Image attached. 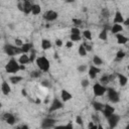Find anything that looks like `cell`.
I'll use <instances>...</instances> for the list:
<instances>
[{"instance_id":"48","label":"cell","mask_w":129,"mask_h":129,"mask_svg":"<svg viewBox=\"0 0 129 129\" xmlns=\"http://www.w3.org/2000/svg\"><path fill=\"white\" fill-rule=\"evenodd\" d=\"M55 45H56V46H61V45H62V41H61L60 39H56V40H55Z\"/></svg>"},{"instance_id":"43","label":"cell","mask_w":129,"mask_h":129,"mask_svg":"<svg viewBox=\"0 0 129 129\" xmlns=\"http://www.w3.org/2000/svg\"><path fill=\"white\" fill-rule=\"evenodd\" d=\"M23 44H24V43L22 42V40H21L20 38H16V39H15V45H16V46H18V47H21Z\"/></svg>"},{"instance_id":"58","label":"cell","mask_w":129,"mask_h":129,"mask_svg":"<svg viewBox=\"0 0 129 129\" xmlns=\"http://www.w3.org/2000/svg\"><path fill=\"white\" fill-rule=\"evenodd\" d=\"M36 103H37V104H39V103H40V100H39V99H37V100H36Z\"/></svg>"},{"instance_id":"45","label":"cell","mask_w":129,"mask_h":129,"mask_svg":"<svg viewBox=\"0 0 129 129\" xmlns=\"http://www.w3.org/2000/svg\"><path fill=\"white\" fill-rule=\"evenodd\" d=\"M84 46H85V48H86V50L87 51H92V45H90V44H88V43H84Z\"/></svg>"},{"instance_id":"31","label":"cell","mask_w":129,"mask_h":129,"mask_svg":"<svg viewBox=\"0 0 129 129\" xmlns=\"http://www.w3.org/2000/svg\"><path fill=\"white\" fill-rule=\"evenodd\" d=\"M99 38H100L101 40H107V38H108V32H107L106 29H103V30L100 32Z\"/></svg>"},{"instance_id":"59","label":"cell","mask_w":129,"mask_h":129,"mask_svg":"<svg viewBox=\"0 0 129 129\" xmlns=\"http://www.w3.org/2000/svg\"><path fill=\"white\" fill-rule=\"evenodd\" d=\"M47 102H48V99H45V101H44V103H45V104H47Z\"/></svg>"},{"instance_id":"37","label":"cell","mask_w":129,"mask_h":129,"mask_svg":"<svg viewBox=\"0 0 129 129\" xmlns=\"http://www.w3.org/2000/svg\"><path fill=\"white\" fill-rule=\"evenodd\" d=\"M36 53H35V51L34 50H31V52H30V54H29V59H30V62H33L34 60H36Z\"/></svg>"},{"instance_id":"17","label":"cell","mask_w":129,"mask_h":129,"mask_svg":"<svg viewBox=\"0 0 129 129\" xmlns=\"http://www.w3.org/2000/svg\"><path fill=\"white\" fill-rule=\"evenodd\" d=\"M116 38H117V43H118V44H125V43H127L128 40H129L128 37H126L125 35H123V34H121V33L116 34Z\"/></svg>"},{"instance_id":"35","label":"cell","mask_w":129,"mask_h":129,"mask_svg":"<svg viewBox=\"0 0 129 129\" xmlns=\"http://www.w3.org/2000/svg\"><path fill=\"white\" fill-rule=\"evenodd\" d=\"M40 85H41L42 87H45V88H47V89H50V88L52 87L51 83H50L49 81H47V80H44V81H42V82L40 83Z\"/></svg>"},{"instance_id":"3","label":"cell","mask_w":129,"mask_h":129,"mask_svg":"<svg viewBox=\"0 0 129 129\" xmlns=\"http://www.w3.org/2000/svg\"><path fill=\"white\" fill-rule=\"evenodd\" d=\"M38 69L40 71H43V72H47L49 70V67H50V63H49V60L45 57V56H38L35 60Z\"/></svg>"},{"instance_id":"24","label":"cell","mask_w":129,"mask_h":129,"mask_svg":"<svg viewBox=\"0 0 129 129\" xmlns=\"http://www.w3.org/2000/svg\"><path fill=\"white\" fill-rule=\"evenodd\" d=\"M22 80H23V78H22L21 76H12V77L9 78V81H10L12 84H14V85L20 83Z\"/></svg>"},{"instance_id":"32","label":"cell","mask_w":129,"mask_h":129,"mask_svg":"<svg viewBox=\"0 0 129 129\" xmlns=\"http://www.w3.org/2000/svg\"><path fill=\"white\" fill-rule=\"evenodd\" d=\"M126 53L123 51V50H118L117 53H116V60H121L125 57Z\"/></svg>"},{"instance_id":"15","label":"cell","mask_w":129,"mask_h":129,"mask_svg":"<svg viewBox=\"0 0 129 129\" xmlns=\"http://www.w3.org/2000/svg\"><path fill=\"white\" fill-rule=\"evenodd\" d=\"M1 91H2V94L3 95H9L10 92H11V88L9 86V84L6 82V81H3L2 84H1Z\"/></svg>"},{"instance_id":"14","label":"cell","mask_w":129,"mask_h":129,"mask_svg":"<svg viewBox=\"0 0 129 129\" xmlns=\"http://www.w3.org/2000/svg\"><path fill=\"white\" fill-rule=\"evenodd\" d=\"M23 3V12L25 14H29L31 11H32V6H33V3L30 2V1H22Z\"/></svg>"},{"instance_id":"9","label":"cell","mask_w":129,"mask_h":129,"mask_svg":"<svg viewBox=\"0 0 129 129\" xmlns=\"http://www.w3.org/2000/svg\"><path fill=\"white\" fill-rule=\"evenodd\" d=\"M63 107L62 105V102L59 101L58 99H53V101L51 102V105L49 107V112H53V111H56V110H59Z\"/></svg>"},{"instance_id":"61","label":"cell","mask_w":129,"mask_h":129,"mask_svg":"<svg viewBox=\"0 0 129 129\" xmlns=\"http://www.w3.org/2000/svg\"><path fill=\"white\" fill-rule=\"evenodd\" d=\"M128 78H129V75H128Z\"/></svg>"},{"instance_id":"40","label":"cell","mask_w":129,"mask_h":129,"mask_svg":"<svg viewBox=\"0 0 129 129\" xmlns=\"http://www.w3.org/2000/svg\"><path fill=\"white\" fill-rule=\"evenodd\" d=\"M81 85H82L83 88H87V87H89V85H90V81L87 80V79H84V80L81 82Z\"/></svg>"},{"instance_id":"10","label":"cell","mask_w":129,"mask_h":129,"mask_svg":"<svg viewBox=\"0 0 129 129\" xmlns=\"http://www.w3.org/2000/svg\"><path fill=\"white\" fill-rule=\"evenodd\" d=\"M115 112V108L111 105H108V104H105V107H104V110L102 111V113L104 114V116L108 119L110 116H112Z\"/></svg>"},{"instance_id":"41","label":"cell","mask_w":129,"mask_h":129,"mask_svg":"<svg viewBox=\"0 0 129 129\" xmlns=\"http://www.w3.org/2000/svg\"><path fill=\"white\" fill-rule=\"evenodd\" d=\"M92 119H93V122H97V124L100 123V118H99V116H98L97 113H95V114L92 115Z\"/></svg>"},{"instance_id":"62","label":"cell","mask_w":129,"mask_h":129,"mask_svg":"<svg viewBox=\"0 0 129 129\" xmlns=\"http://www.w3.org/2000/svg\"><path fill=\"white\" fill-rule=\"evenodd\" d=\"M128 48H129V47H128Z\"/></svg>"},{"instance_id":"33","label":"cell","mask_w":129,"mask_h":129,"mask_svg":"<svg viewBox=\"0 0 129 129\" xmlns=\"http://www.w3.org/2000/svg\"><path fill=\"white\" fill-rule=\"evenodd\" d=\"M83 35H84V37H85L86 39H88V40H92V32H91L90 30H88V29L84 30Z\"/></svg>"},{"instance_id":"54","label":"cell","mask_w":129,"mask_h":129,"mask_svg":"<svg viewBox=\"0 0 129 129\" xmlns=\"http://www.w3.org/2000/svg\"><path fill=\"white\" fill-rule=\"evenodd\" d=\"M90 129H98V124H95L92 128H90Z\"/></svg>"},{"instance_id":"42","label":"cell","mask_w":129,"mask_h":129,"mask_svg":"<svg viewBox=\"0 0 129 129\" xmlns=\"http://www.w3.org/2000/svg\"><path fill=\"white\" fill-rule=\"evenodd\" d=\"M73 23H74L75 25H77V26H80V25H82L83 21H82L81 19H78V18H74V19H73Z\"/></svg>"},{"instance_id":"46","label":"cell","mask_w":129,"mask_h":129,"mask_svg":"<svg viewBox=\"0 0 129 129\" xmlns=\"http://www.w3.org/2000/svg\"><path fill=\"white\" fill-rule=\"evenodd\" d=\"M73 45H74V42H73L72 40H69V41H67V43H66V46H67L68 48L73 47Z\"/></svg>"},{"instance_id":"11","label":"cell","mask_w":129,"mask_h":129,"mask_svg":"<svg viewBox=\"0 0 129 129\" xmlns=\"http://www.w3.org/2000/svg\"><path fill=\"white\" fill-rule=\"evenodd\" d=\"M2 119L9 125H14L15 124V117L14 115H12L11 113H5L3 116H2Z\"/></svg>"},{"instance_id":"52","label":"cell","mask_w":129,"mask_h":129,"mask_svg":"<svg viewBox=\"0 0 129 129\" xmlns=\"http://www.w3.org/2000/svg\"><path fill=\"white\" fill-rule=\"evenodd\" d=\"M21 129H29V127H28L27 125H25V124H23V125L21 126Z\"/></svg>"},{"instance_id":"1","label":"cell","mask_w":129,"mask_h":129,"mask_svg":"<svg viewBox=\"0 0 129 129\" xmlns=\"http://www.w3.org/2000/svg\"><path fill=\"white\" fill-rule=\"evenodd\" d=\"M5 70H6L7 73L16 74L18 71H20V63H19L14 57H12V58L7 62V64L5 66Z\"/></svg>"},{"instance_id":"18","label":"cell","mask_w":129,"mask_h":129,"mask_svg":"<svg viewBox=\"0 0 129 129\" xmlns=\"http://www.w3.org/2000/svg\"><path fill=\"white\" fill-rule=\"evenodd\" d=\"M92 105H93V108L95 109V111H97V112H102L105 107L104 104H102L101 102H98V101H94L92 103Z\"/></svg>"},{"instance_id":"38","label":"cell","mask_w":129,"mask_h":129,"mask_svg":"<svg viewBox=\"0 0 129 129\" xmlns=\"http://www.w3.org/2000/svg\"><path fill=\"white\" fill-rule=\"evenodd\" d=\"M71 34H78V35H81V30L79 27H73L72 30H71Z\"/></svg>"},{"instance_id":"29","label":"cell","mask_w":129,"mask_h":129,"mask_svg":"<svg viewBox=\"0 0 129 129\" xmlns=\"http://www.w3.org/2000/svg\"><path fill=\"white\" fill-rule=\"evenodd\" d=\"M101 15H102L103 18H109V16H110V11H109V9H108L107 7H103L102 10H101Z\"/></svg>"},{"instance_id":"34","label":"cell","mask_w":129,"mask_h":129,"mask_svg":"<svg viewBox=\"0 0 129 129\" xmlns=\"http://www.w3.org/2000/svg\"><path fill=\"white\" fill-rule=\"evenodd\" d=\"M29 75H30L31 78L37 79V78H39V77L41 76V73H40V71H33V72H31Z\"/></svg>"},{"instance_id":"26","label":"cell","mask_w":129,"mask_h":129,"mask_svg":"<svg viewBox=\"0 0 129 129\" xmlns=\"http://www.w3.org/2000/svg\"><path fill=\"white\" fill-rule=\"evenodd\" d=\"M40 12H41V8H40V6H39L38 4H33L31 13H32L33 15H38V14H40Z\"/></svg>"},{"instance_id":"7","label":"cell","mask_w":129,"mask_h":129,"mask_svg":"<svg viewBox=\"0 0 129 129\" xmlns=\"http://www.w3.org/2000/svg\"><path fill=\"white\" fill-rule=\"evenodd\" d=\"M57 16H58V14L54 10H47L42 15L43 19H45L46 21H53V20H55L57 18Z\"/></svg>"},{"instance_id":"12","label":"cell","mask_w":129,"mask_h":129,"mask_svg":"<svg viewBox=\"0 0 129 129\" xmlns=\"http://www.w3.org/2000/svg\"><path fill=\"white\" fill-rule=\"evenodd\" d=\"M124 17L122 15V13L119 10H116L115 12V16H114V24H123L124 23Z\"/></svg>"},{"instance_id":"27","label":"cell","mask_w":129,"mask_h":129,"mask_svg":"<svg viewBox=\"0 0 129 129\" xmlns=\"http://www.w3.org/2000/svg\"><path fill=\"white\" fill-rule=\"evenodd\" d=\"M53 129H74L73 128V124L72 122H69L66 125H58V126H54Z\"/></svg>"},{"instance_id":"19","label":"cell","mask_w":129,"mask_h":129,"mask_svg":"<svg viewBox=\"0 0 129 129\" xmlns=\"http://www.w3.org/2000/svg\"><path fill=\"white\" fill-rule=\"evenodd\" d=\"M18 62H19L20 64H26V63L30 62V59H29V55H27L26 53H22V54L19 56Z\"/></svg>"},{"instance_id":"50","label":"cell","mask_w":129,"mask_h":129,"mask_svg":"<svg viewBox=\"0 0 129 129\" xmlns=\"http://www.w3.org/2000/svg\"><path fill=\"white\" fill-rule=\"evenodd\" d=\"M95 124H94V122L93 121H90L89 123H88V129H90V128H92L93 126H94Z\"/></svg>"},{"instance_id":"60","label":"cell","mask_w":129,"mask_h":129,"mask_svg":"<svg viewBox=\"0 0 129 129\" xmlns=\"http://www.w3.org/2000/svg\"><path fill=\"white\" fill-rule=\"evenodd\" d=\"M128 70H129V66H128Z\"/></svg>"},{"instance_id":"16","label":"cell","mask_w":129,"mask_h":129,"mask_svg":"<svg viewBox=\"0 0 129 129\" xmlns=\"http://www.w3.org/2000/svg\"><path fill=\"white\" fill-rule=\"evenodd\" d=\"M60 98H61V100L63 101V102H67V101H70L72 98H73V95L70 93V92H68L67 90H61V92H60Z\"/></svg>"},{"instance_id":"5","label":"cell","mask_w":129,"mask_h":129,"mask_svg":"<svg viewBox=\"0 0 129 129\" xmlns=\"http://www.w3.org/2000/svg\"><path fill=\"white\" fill-rule=\"evenodd\" d=\"M93 92H94V95L96 97H101L107 92V88L102 86L100 83H97L93 86Z\"/></svg>"},{"instance_id":"44","label":"cell","mask_w":129,"mask_h":129,"mask_svg":"<svg viewBox=\"0 0 129 129\" xmlns=\"http://www.w3.org/2000/svg\"><path fill=\"white\" fill-rule=\"evenodd\" d=\"M76 123H77L78 125H83V118H82L80 115H78V116L76 117Z\"/></svg>"},{"instance_id":"21","label":"cell","mask_w":129,"mask_h":129,"mask_svg":"<svg viewBox=\"0 0 129 129\" xmlns=\"http://www.w3.org/2000/svg\"><path fill=\"white\" fill-rule=\"evenodd\" d=\"M51 47V42H50V40H48V39H46V38H43L42 40H41V48L43 49V50H47V49H49Z\"/></svg>"},{"instance_id":"28","label":"cell","mask_w":129,"mask_h":129,"mask_svg":"<svg viewBox=\"0 0 129 129\" xmlns=\"http://www.w3.org/2000/svg\"><path fill=\"white\" fill-rule=\"evenodd\" d=\"M93 62H94V64H95L96 67H98V66L103 64V59H102L99 55H94V57H93Z\"/></svg>"},{"instance_id":"8","label":"cell","mask_w":129,"mask_h":129,"mask_svg":"<svg viewBox=\"0 0 129 129\" xmlns=\"http://www.w3.org/2000/svg\"><path fill=\"white\" fill-rule=\"evenodd\" d=\"M119 120H120V116H119V115H117V114H115V113H114L112 116H110V117L108 118V124H109L110 129L115 128V127H116V125L118 124Z\"/></svg>"},{"instance_id":"13","label":"cell","mask_w":129,"mask_h":129,"mask_svg":"<svg viewBox=\"0 0 129 129\" xmlns=\"http://www.w3.org/2000/svg\"><path fill=\"white\" fill-rule=\"evenodd\" d=\"M100 72H101V70H100L98 67H96V66H91V67L89 68V77H90L91 79H95V78L97 77V75H98Z\"/></svg>"},{"instance_id":"23","label":"cell","mask_w":129,"mask_h":129,"mask_svg":"<svg viewBox=\"0 0 129 129\" xmlns=\"http://www.w3.org/2000/svg\"><path fill=\"white\" fill-rule=\"evenodd\" d=\"M110 83V80H109V76L108 75H103L101 78H100V84L104 87H106L108 84Z\"/></svg>"},{"instance_id":"56","label":"cell","mask_w":129,"mask_h":129,"mask_svg":"<svg viewBox=\"0 0 129 129\" xmlns=\"http://www.w3.org/2000/svg\"><path fill=\"white\" fill-rule=\"evenodd\" d=\"M14 129H21V126H16Z\"/></svg>"},{"instance_id":"57","label":"cell","mask_w":129,"mask_h":129,"mask_svg":"<svg viewBox=\"0 0 129 129\" xmlns=\"http://www.w3.org/2000/svg\"><path fill=\"white\" fill-rule=\"evenodd\" d=\"M125 129H129V123L126 125V127H125Z\"/></svg>"},{"instance_id":"47","label":"cell","mask_w":129,"mask_h":129,"mask_svg":"<svg viewBox=\"0 0 129 129\" xmlns=\"http://www.w3.org/2000/svg\"><path fill=\"white\" fill-rule=\"evenodd\" d=\"M17 7H18V9H19L20 11H22V12H23V3H22V2H18Z\"/></svg>"},{"instance_id":"49","label":"cell","mask_w":129,"mask_h":129,"mask_svg":"<svg viewBox=\"0 0 129 129\" xmlns=\"http://www.w3.org/2000/svg\"><path fill=\"white\" fill-rule=\"evenodd\" d=\"M127 28H128V30H129V18H127V19H125L124 20V23H123Z\"/></svg>"},{"instance_id":"6","label":"cell","mask_w":129,"mask_h":129,"mask_svg":"<svg viewBox=\"0 0 129 129\" xmlns=\"http://www.w3.org/2000/svg\"><path fill=\"white\" fill-rule=\"evenodd\" d=\"M55 122H56V121H55L54 119L46 117V118H44V119L41 121L40 127H41V129H49V128H52V127H54V125H55Z\"/></svg>"},{"instance_id":"4","label":"cell","mask_w":129,"mask_h":129,"mask_svg":"<svg viewBox=\"0 0 129 129\" xmlns=\"http://www.w3.org/2000/svg\"><path fill=\"white\" fill-rule=\"evenodd\" d=\"M107 93H108V99L112 103H118L120 101L119 94L113 89V88H107Z\"/></svg>"},{"instance_id":"55","label":"cell","mask_w":129,"mask_h":129,"mask_svg":"<svg viewBox=\"0 0 129 129\" xmlns=\"http://www.w3.org/2000/svg\"><path fill=\"white\" fill-rule=\"evenodd\" d=\"M98 129H104V128H103V126H102V125H101L100 123L98 124Z\"/></svg>"},{"instance_id":"25","label":"cell","mask_w":129,"mask_h":129,"mask_svg":"<svg viewBox=\"0 0 129 129\" xmlns=\"http://www.w3.org/2000/svg\"><path fill=\"white\" fill-rule=\"evenodd\" d=\"M32 47H33V44L30 43V42H27V43H24V44L21 46V49H22V52H23V53H26V52H28Z\"/></svg>"},{"instance_id":"22","label":"cell","mask_w":129,"mask_h":129,"mask_svg":"<svg viewBox=\"0 0 129 129\" xmlns=\"http://www.w3.org/2000/svg\"><path fill=\"white\" fill-rule=\"evenodd\" d=\"M123 30V26L121 24H113L112 28H111V32L114 34H118Z\"/></svg>"},{"instance_id":"51","label":"cell","mask_w":129,"mask_h":129,"mask_svg":"<svg viewBox=\"0 0 129 129\" xmlns=\"http://www.w3.org/2000/svg\"><path fill=\"white\" fill-rule=\"evenodd\" d=\"M21 94L24 96V97H26L27 96V93H26V90L25 89H22V91H21Z\"/></svg>"},{"instance_id":"39","label":"cell","mask_w":129,"mask_h":129,"mask_svg":"<svg viewBox=\"0 0 129 129\" xmlns=\"http://www.w3.org/2000/svg\"><path fill=\"white\" fill-rule=\"evenodd\" d=\"M87 69H88V67L86 64H81V66L78 67V72L79 73H84V72L87 71Z\"/></svg>"},{"instance_id":"36","label":"cell","mask_w":129,"mask_h":129,"mask_svg":"<svg viewBox=\"0 0 129 129\" xmlns=\"http://www.w3.org/2000/svg\"><path fill=\"white\" fill-rule=\"evenodd\" d=\"M70 38H71V40H72L73 42H74V41H80V40L82 39L81 35H78V34H71Z\"/></svg>"},{"instance_id":"20","label":"cell","mask_w":129,"mask_h":129,"mask_svg":"<svg viewBox=\"0 0 129 129\" xmlns=\"http://www.w3.org/2000/svg\"><path fill=\"white\" fill-rule=\"evenodd\" d=\"M117 78H118V81H119V85L121 87L126 86V84L128 82V78L127 77H125L124 75H121V74H117Z\"/></svg>"},{"instance_id":"30","label":"cell","mask_w":129,"mask_h":129,"mask_svg":"<svg viewBox=\"0 0 129 129\" xmlns=\"http://www.w3.org/2000/svg\"><path fill=\"white\" fill-rule=\"evenodd\" d=\"M78 52H79V54H80L81 56H86V55H87V52H88V51L86 50V48H85L84 44H81V45L79 46Z\"/></svg>"},{"instance_id":"53","label":"cell","mask_w":129,"mask_h":129,"mask_svg":"<svg viewBox=\"0 0 129 129\" xmlns=\"http://www.w3.org/2000/svg\"><path fill=\"white\" fill-rule=\"evenodd\" d=\"M25 70V66L24 64H20V71H24Z\"/></svg>"},{"instance_id":"2","label":"cell","mask_w":129,"mask_h":129,"mask_svg":"<svg viewBox=\"0 0 129 129\" xmlns=\"http://www.w3.org/2000/svg\"><path fill=\"white\" fill-rule=\"evenodd\" d=\"M4 51L6 52L7 55L9 56H14L16 54H22V49L21 47H18L16 45H12V44H5L4 45Z\"/></svg>"}]
</instances>
